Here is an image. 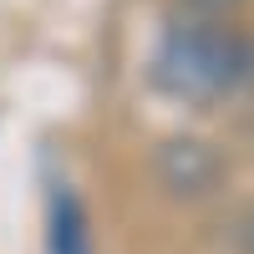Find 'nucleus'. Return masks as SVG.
I'll return each mask as SVG.
<instances>
[{"label":"nucleus","instance_id":"1","mask_svg":"<svg viewBox=\"0 0 254 254\" xmlns=\"http://www.w3.org/2000/svg\"><path fill=\"white\" fill-rule=\"evenodd\" d=\"M249 71H254V46L224 26H173L153 61L158 87L193 107L229 97L249 81Z\"/></svg>","mask_w":254,"mask_h":254},{"label":"nucleus","instance_id":"2","mask_svg":"<svg viewBox=\"0 0 254 254\" xmlns=\"http://www.w3.org/2000/svg\"><path fill=\"white\" fill-rule=\"evenodd\" d=\"M51 254H87L81 249L76 198H66V193H56V208H51Z\"/></svg>","mask_w":254,"mask_h":254},{"label":"nucleus","instance_id":"3","mask_svg":"<svg viewBox=\"0 0 254 254\" xmlns=\"http://www.w3.org/2000/svg\"><path fill=\"white\" fill-rule=\"evenodd\" d=\"M239 244H244V254H254V208H249L244 224H239Z\"/></svg>","mask_w":254,"mask_h":254},{"label":"nucleus","instance_id":"4","mask_svg":"<svg viewBox=\"0 0 254 254\" xmlns=\"http://www.w3.org/2000/svg\"><path fill=\"white\" fill-rule=\"evenodd\" d=\"M193 5H203V10H219V5H234V0H193Z\"/></svg>","mask_w":254,"mask_h":254}]
</instances>
